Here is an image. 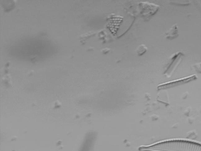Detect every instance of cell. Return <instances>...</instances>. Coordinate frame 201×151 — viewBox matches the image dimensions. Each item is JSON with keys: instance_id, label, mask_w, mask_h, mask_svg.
<instances>
[{"instance_id": "1", "label": "cell", "mask_w": 201, "mask_h": 151, "mask_svg": "<svg viewBox=\"0 0 201 151\" xmlns=\"http://www.w3.org/2000/svg\"><path fill=\"white\" fill-rule=\"evenodd\" d=\"M142 151H201V145L193 142L173 140L139 148Z\"/></svg>"}, {"instance_id": "2", "label": "cell", "mask_w": 201, "mask_h": 151, "mask_svg": "<svg viewBox=\"0 0 201 151\" xmlns=\"http://www.w3.org/2000/svg\"><path fill=\"white\" fill-rule=\"evenodd\" d=\"M184 55L183 53L180 52H177L173 55L171 57L170 62L167 66L168 67L165 73L168 75L171 74L180 64Z\"/></svg>"}, {"instance_id": "3", "label": "cell", "mask_w": 201, "mask_h": 151, "mask_svg": "<svg viewBox=\"0 0 201 151\" xmlns=\"http://www.w3.org/2000/svg\"><path fill=\"white\" fill-rule=\"evenodd\" d=\"M196 78H197V77L195 75L190 76V77L185 78H184L180 79L179 80L174 81L172 82H171L161 85L158 87V89H161L174 87V86H177V85H179L183 84V83L188 82L194 80Z\"/></svg>"}, {"instance_id": "4", "label": "cell", "mask_w": 201, "mask_h": 151, "mask_svg": "<svg viewBox=\"0 0 201 151\" xmlns=\"http://www.w3.org/2000/svg\"><path fill=\"white\" fill-rule=\"evenodd\" d=\"M178 36V29L177 24L172 26L171 29L165 33V37L167 39H172Z\"/></svg>"}, {"instance_id": "5", "label": "cell", "mask_w": 201, "mask_h": 151, "mask_svg": "<svg viewBox=\"0 0 201 151\" xmlns=\"http://www.w3.org/2000/svg\"><path fill=\"white\" fill-rule=\"evenodd\" d=\"M147 48L144 45H140L138 48L137 53L139 56H142L146 52Z\"/></svg>"}, {"instance_id": "6", "label": "cell", "mask_w": 201, "mask_h": 151, "mask_svg": "<svg viewBox=\"0 0 201 151\" xmlns=\"http://www.w3.org/2000/svg\"><path fill=\"white\" fill-rule=\"evenodd\" d=\"M193 67L196 69V71L201 73V62L195 64Z\"/></svg>"}]
</instances>
